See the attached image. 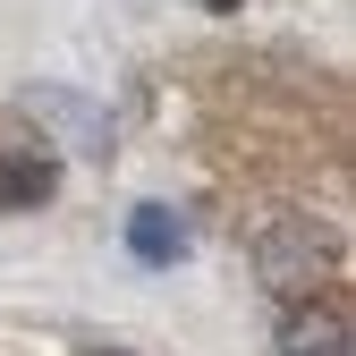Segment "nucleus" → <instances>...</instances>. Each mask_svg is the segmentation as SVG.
<instances>
[{"mask_svg":"<svg viewBox=\"0 0 356 356\" xmlns=\"http://www.w3.org/2000/svg\"><path fill=\"white\" fill-rule=\"evenodd\" d=\"M127 246H136L145 263H178V220L153 212V204H145V212H127Z\"/></svg>","mask_w":356,"mask_h":356,"instance_id":"nucleus-4","label":"nucleus"},{"mask_svg":"<svg viewBox=\"0 0 356 356\" xmlns=\"http://www.w3.org/2000/svg\"><path fill=\"white\" fill-rule=\"evenodd\" d=\"M272 356H356L348 305H331V297L289 305V314H280V331H272Z\"/></svg>","mask_w":356,"mask_h":356,"instance_id":"nucleus-2","label":"nucleus"},{"mask_svg":"<svg viewBox=\"0 0 356 356\" xmlns=\"http://www.w3.org/2000/svg\"><path fill=\"white\" fill-rule=\"evenodd\" d=\"M212 9H238V0H212Z\"/></svg>","mask_w":356,"mask_h":356,"instance_id":"nucleus-6","label":"nucleus"},{"mask_svg":"<svg viewBox=\"0 0 356 356\" xmlns=\"http://www.w3.org/2000/svg\"><path fill=\"white\" fill-rule=\"evenodd\" d=\"M51 161H0V212H34V204H51Z\"/></svg>","mask_w":356,"mask_h":356,"instance_id":"nucleus-3","label":"nucleus"},{"mask_svg":"<svg viewBox=\"0 0 356 356\" xmlns=\"http://www.w3.org/2000/svg\"><path fill=\"white\" fill-rule=\"evenodd\" d=\"M331 272H339V238L323 229V220L280 212V220H263V229H254V280L272 289L280 305L323 297V289H331Z\"/></svg>","mask_w":356,"mask_h":356,"instance_id":"nucleus-1","label":"nucleus"},{"mask_svg":"<svg viewBox=\"0 0 356 356\" xmlns=\"http://www.w3.org/2000/svg\"><path fill=\"white\" fill-rule=\"evenodd\" d=\"M94 356H119V348H94Z\"/></svg>","mask_w":356,"mask_h":356,"instance_id":"nucleus-7","label":"nucleus"},{"mask_svg":"<svg viewBox=\"0 0 356 356\" xmlns=\"http://www.w3.org/2000/svg\"><path fill=\"white\" fill-rule=\"evenodd\" d=\"M42 119H60V136H76V145H102V119H94V102H76V94H26Z\"/></svg>","mask_w":356,"mask_h":356,"instance_id":"nucleus-5","label":"nucleus"}]
</instances>
